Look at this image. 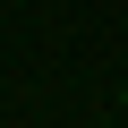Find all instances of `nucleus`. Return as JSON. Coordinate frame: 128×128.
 <instances>
[{
	"instance_id": "f257e3e1",
	"label": "nucleus",
	"mask_w": 128,
	"mask_h": 128,
	"mask_svg": "<svg viewBox=\"0 0 128 128\" xmlns=\"http://www.w3.org/2000/svg\"><path fill=\"white\" fill-rule=\"evenodd\" d=\"M120 111H128V86H120Z\"/></svg>"
}]
</instances>
